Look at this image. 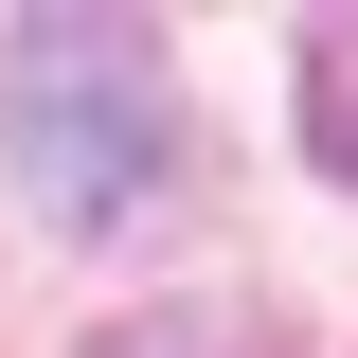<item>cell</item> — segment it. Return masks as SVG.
Returning <instances> with one entry per match:
<instances>
[{
    "mask_svg": "<svg viewBox=\"0 0 358 358\" xmlns=\"http://www.w3.org/2000/svg\"><path fill=\"white\" fill-rule=\"evenodd\" d=\"M0 143H18V197L54 233H126L179 179V90L143 18H18L0 54Z\"/></svg>",
    "mask_w": 358,
    "mask_h": 358,
    "instance_id": "1",
    "label": "cell"
},
{
    "mask_svg": "<svg viewBox=\"0 0 358 358\" xmlns=\"http://www.w3.org/2000/svg\"><path fill=\"white\" fill-rule=\"evenodd\" d=\"M90 358H268L233 305H126V322H90Z\"/></svg>",
    "mask_w": 358,
    "mask_h": 358,
    "instance_id": "2",
    "label": "cell"
},
{
    "mask_svg": "<svg viewBox=\"0 0 358 358\" xmlns=\"http://www.w3.org/2000/svg\"><path fill=\"white\" fill-rule=\"evenodd\" d=\"M305 143L358 179V18H322V36H305Z\"/></svg>",
    "mask_w": 358,
    "mask_h": 358,
    "instance_id": "3",
    "label": "cell"
}]
</instances>
